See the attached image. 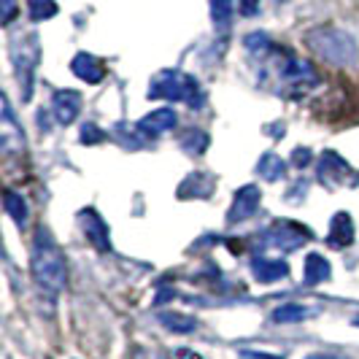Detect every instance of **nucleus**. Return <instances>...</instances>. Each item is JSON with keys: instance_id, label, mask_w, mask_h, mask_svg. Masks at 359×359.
I'll list each match as a JSON object with an SVG mask.
<instances>
[{"instance_id": "bb28decb", "label": "nucleus", "mask_w": 359, "mask_h": 359, "mask_svg": "<svg viewBox=\"0 0 359 359\" xmlns=\"http://www.w3.org/2000/svg\"><path fill=\"white\" fill-rule=\"evenodd\" d=\"M130 359H168V357H165L162 351H157V348H146V346H138V348H133Z\"/></svg>"}, {"instance_id": "f03ea898", "label": "nucleus", "mask_w": 359, "mask_h": 359, "mask_svg": "<svg viewBox=\"0 0 359 359\" xmlns=\"http://www.w3.org/2000/svg\"><path fill=\"white\" fill-rule=\"evenodd\" d=\"M306 46L319 60H324L327 65H335V68H351L359 60V46L354 36H348L346 30H338L332 25H322V27L308 30Z\"/></svg>"}, {"instance_id": "473e14b6", "label": "nucleus", "mask_w": 359, "mask_h": 359, "mask_svg": "<svg viewBox=\"0 0 359 359\" xmlns=\"http://www.w3.org/2000/svg\"><path fill=\"white\" fill-rule=\"evenodd\" d=\"M306 359H346V357H335V354H311Z\"/></svg>"}, {"instance_id": "2eb2a0df", "label": "nucleus", "mask_w": 359, "mask_h": 359, "mask_svg": "<svg viewBox=\"0 0 359 359\" xmlns=\"http://www.w3.org/2000/svg\"><path fill=\"white\" fill-rule=\"evenodd\" d=\"M354 219L341 211V214L332 216V222H330V246H335V249H346V246H351L354 243Z\"/></svg>"}, {"instance_id": "5701e85b", "label": "nucleus", "mask_w": 359, "mask_h": 359, "mask_svg": "<svg viewBox=\"0 0 359 359\" xmlns=\"http://www.w3.org/2000/svg\"><path fill=\"white\" fill-rule=\"evenodd\" d=\"M243 46L254 54V57H268L273 52V41H270L268 33H249L243 38Z\"/></svg>"}, {"instance_id": "72a5a7b5", "label": "nucleus", "mask_w": 359, "mask_h": 359, "mask_svg": "<svg viewBox=\"0 0 359 359\" xmlns=\"http://www.w3.org/2000/svg\"><path fill=\"white\" fill-rule=\"evenodd\" d=\"M357 187H359V173H357Z\"/></svg>"}, {"instance_id": "7c9ffc66", "label": "nucleus", "mask_w": 359, "mask_h": 359, "mask_svg": "<svg viewBox=\"0 0 359 359\" xmlns=\"http://www.w3.org/2000/svg\"><path fill=\"white\" fill-rule=\"evenodd\" d=\"M176 357L179 359H203L200 354H195L192 348H179V351H176Z\"/></svg>"}, {"instance_id": "20e7f679", "label": "nucleus", "mask_w": 359, "mask_h": 359, "mask_svg": "<svg viewBox=\"0 0 359 359\" xmlns=\"http://www.w3.org/2000/svg\"><path fill=\"white\" fill-rule=\"evenodd\" d=\"M38 60H41V43L36 33H17L11 38V62L17 68L25 100H30L33 95V71L38 68Z\"/></svg>"}, {"instance_id": "f704fd0d", "label": "nucleus", "mask_w": 359, "mask_h": 359, "mask_svg": "<svg viewBox=\"0 0 359 359\" xmlns=\"http://www.w3.org/2000/svg\"><path fill=\"white\" fill-rule=\"evenodd\" d=\"M278 3H287V0H278Z\"/></svg>"}, {"instance_id": "1a4fd4ad", "label": "nucleus", "mask_w": 359, "mask_h": 359, "mask_svg": "<svg viewBox=\"0 0 359 359\" xmlns=\"http://www.w3.org/2000/svg\"><path fill=\"white\" fill-rule=\"evenodd\" d=\"M348 176H351V165L335 151H324L319 160V181L335 189V187H343Z\"/></svg>"}, {"instance_id": "6e6552de", "label": "nucleus", "mask_w": 359, "mask_h": 359, "mask_svg": "<svg viewBox=\"0 0 359 359\" xmlns=\"http://www.w3.org/2000/svg\"><path fill=\"white\" fill-rule=\"evenodd\" d=\"M3 116H0V149L3 154H17L25 149V133L14 119V111L8 106V97L3 95Z\"/></svg>"}, {"instance_id": "6ab92c4d", "label": "nucleus", "mask_w": 359, "mask_h": 359, "mask_svg": "<svg viewBox=\"0 0 359 359\" xmlns=\"http://www.w3.org/2000/svg\"><path fill=\"white\" fill-rule=\"evenodd\" d=\"M181 149L187 151V154H192V157H200V154H205V149L211 144V138L203 133V130H195V127H189V130H184L179 138Z\"/></svg>"}, {"instance_id": "7ed1b4c3", "label": "nucleus", "mask_w": 359, "mask_h": 359, "mask_svg": "<svg viewBox=\"0 0 359 359\" xmlns=\"http://www.w3.org/2000/svg\"><path fill=\"white\" fill-rule=\"evenodd\" d=\"M149 97L151 100H184L192 108H203V100H205L198 79L181 71L154 73L149 81Z\"/></svg>"}, {"instance_id": "f3484780", "label": "nucleus", "mask_w": 359, "mask_h": 359, "mask_svg": "<svg viewBox=\"0 0 359 359\" xmlns=\"http://www.w3.org/2000/svg\"><path fill=\"white\" fill-rule=\"evenodd\" d=\"M257 173L265 181H278L284 179V173H287V162L281 160L278 154L268 151V154H262L259 162H257Z\"/></svg>"}, {"instance_id": "0eeeda50", "label": "nucleus", "mask_w": 359, "mask_h": 359, "mask_svg": "<svg viewBox=\"0 0 359 359\" xmlns=\"http://www.w3.org/2000/svg\"><path fill=\"white\" fill-rule=\"evenodd\" d=\"M79 222H81V227H84L87 241H90L97 252H103V254L114 252L111 238H108V224L103 222V216L97 214L95 208H81V211H79Z\"/></svg>"}, {"instance_id": "c756f323", "label": "nucleus", "mask_w": 359, "mask_h": 359, "mask_svg": "<svg viewBox=\"0 0 359 359\" xmlns=\"http://www.w3.org/2000/svg\"><path fill=\"white\" fill-rule=\"evenodd\" d=\"M0 3H3V19L0 22L8 25L14 19V14H17V6H14V0H0Z\"/></svg>"}, {"instance_id": "aec40b11", "label": "nucleus", "mask_w": 359, "mask_h": 359, "mask_svg": "<svg viewBox=\"0 0 359 359\" xmlns=\"http://www.w3.org/2000/svg\"><path fill=\"white\" fill-rule=\"evenodd\" d=\"M3 205H6V214L11 216L19 227H25V224H27L30 211H27V200L22 198V195H17V192H11V189H8V192L3 195Z\"/></svg>"}, {"instance_id": "9d476101", "label": "nucleus", "mask_w": 359, "mask_h": 359, "mask_svg": "<svg viewBox=\"0 0 359 359\" xmlns=\"http://www.w3.org/2000/svg\"><path fill=\"white\" fill-rule=\"evenodd\" d=\"M176 122H179V116H176L173 108H157V111L146 114L144 119L138 122V133L144 138H160L165 133H170L176 127Z\"/></svg>"}, {"instance_id": "c9c22d12", "label": "nucleus", "mask_w": 359, "mask_h": 359, "mask_svg": "<svg viewBox=\"0 0 359 359\" xmlns=\"http://www.w3.org/2000/svg\"><path fill=\"white\" fill-rule=\"evenodd\" d=\"M354 324H357V327H359V319H357V322H354Z\"/></svg>"}, {"instance_id": "b1692460", "label": "nucleus", "mask_w": 359, "mask_h": 359, "mask_svg": "<svg viewBox=\"0 0 359 359\" xmlns=\"http://www.w3.org/2000/svg\"><path fill=\"white\" fill-rule=\"evenodd\" d=\"M27 11H30L33 22H43L57 14V3L54 0H27Z\"/></svg>"}, {"instance_id": "9b49d317", "label": "nucleus", "mask_w": 359, "mask_h": 359, "mask_svg": "<svg viewBox=\"0 0 359 359\" xmlns=\"http://www.w3.org/2000/svg\"><path fill=\"white\" fill-rule=\"evenodd\" d=\"M214 187H216V179L211 173L195 170V173H189L187 179L181 181L176 195H179L181 200H205V198H211Z\"/></svg>"}, {"instance_id": "c85d7f7f", "label": "nucleus", "mask_w": 359, "mask_h": 359, "mask_svg": "<svg viewBox=\"0 0 359 359\" xmlns=\"http://www.w3.org/2000/svg\"><path fill=\"white\" fill-rule=\"evenodd\" d=\"M238 6H241V14L243 17H254L259 11V0H238Z\"/></svg>"}, {"instance_id": "2f4dec72", "label": "nucleus", "mask_w": 359, "mask_h": 359, "mask_svg": "<svg viewBox=\"0 0 359 359\" xmlns=\"http://www.w3.org/2000/svg\"><path fill=\"white\" fill-rule=\"evenodd\" d=\"M173 294H176V292H170V289H162V292H160V297L154 300V306H162V303H165V300H170Z\"/></svg>"}, {"instance_id": "dca6fc26", "label": "nucleus", "mask_w": 359, "mask_h": 359, "mask_svg": "<svg viewBox=\"0 0 359 359\" xmlns=\"http://www.w3.org/2000/svg\"><path fill=\"white\" fill-rule=\"evenodd\" d=\"M306 276H303V281H306L308 287H316V284H324V281H330V273H332V268H330V262L324 259L322 254L311 252L306 257V270H303Z\"/></svg>"}, {"instance_id": "4be33fe9", "label": "nucleus", "mask_w": 359, "mask_h": 359, "mask_svg": "<svg viewBox=\"0 0 359 359\" xmlns=\"http://www.w3.org/2000/svg\"><path fill=\"white\" fill-rule=\"evenodd\" d=\"M308 316V308L300 303H284L273 311V322L276 324H297Z\"/></svg>"}, {"instance_id": "39448f33", "label": "nucleus", "mask_w": 359, "mask_h": 359, "mask_svg": "<svg viewBox=\"0 0 359 359\" xmlns=\"http://www.w3.org/2000/svg\"><path fill=\"white\" fill-rule=\"evenodd\" d=\"M308 241H313V233L308 230L306 224L292 222V219L273 222L265 230V235H262V243H268L273 249H281V252H294V249H300Z\"/></svg>"}, {"instance_id": "a211bd4d", "label": "nucleus", "mask_w": 359, "mask_h": 359, "mask_svg": "<svg viewBox=\"0 0 359 359\" xmlns=\"http://www.w3.org/2000/svg\"><path fill=\"white\" fill-rule=\"evenodd\" d=\"M160 324L170 332H195L198 330V319L195 316H187V313H179V311H165L160 313Z\"/></svg>"}, {"instance_id": "423d86ee", "label": "nucleus", "mask_w": 359, "mask_h": 359, "mask_svg": "<svg viewBox=\"0 0 359 359\" xmlns=\"http://www.w3.org/2000/svg\"><path fill=\"white\" fill-rule=\"evenodd\" d=\"M259 203H262V189L259 187H254V184L241 187L233 195V205L227 211V224H241V222L252 219L259 208Z\"/></svg>"}, {"instance_id": "cd10ccee", "label": "nucleus", "mask_w": 359, "mask_h": 359, "mask_svg": "<svg viewBox=\"0 0 359 359\" xmlns=\"http://www.w3.org/2000/svg\"><path fill=\"white\" fill-rule=\"evenodd\" d=\"M238 359H284L281 354H268V351H254V348H243Z\"/></svg>"}, {"instance_id": "a878e982", "label": "nucleus", "mask_w": 359, "mask_h": 359, "mask_svg": "<svg viewBox=\"0 0 359 359\" xmlns=\"http://www.w3.org/2000/svg\"><path fill=\"white\" fill-rule=\"evenodd\" d=\"M311 160H313L311 149H303V146H300V149H294V151H292V165H294V168H300V170H303V168H308V165H311Z\"/></svg>"}, {"instance_id": "ddd939ff", "label": "nucleus", "mask_w": 359, "mask_h": 359, "mask_svg": "<svg viewBox=\"0 0 359 359\" xmlns=\"http://www.w3.org/2000/svg\"><path fill=\"white\" fill-rule=\"evenodd\" d=\"M252 273L259 284H273L289 276V265L284 259H268V257H257L252 259Z\"/></svg>"}, {"instance_id": "393cba45", "label": "nucleus", "mask_w": 359, "mask_h": 359, "mask_svg": "<svg viewBox=\"0 0 359 359\" xmlns=\"http://www.w3.org/2000/svg\"><path fill=\"white\" fill-rule=\"evenodd\" d=\"M103 138H106V133L95 125V122H87V125L81 127V141H84V144L95 146V144H100Z\"/></svg>"}, {"instance_id": "4468645a", "label": "nucleus", "mask_w": 359, "mask_h": 359, "mask_svg": "<svg viewBox=\"0 0 359 359\" xmlns=\"http://www.w3.org/2000/svg\"><path fill=\"white\" fill-rule=\"evenodd\" d=\"M71 71L81 79V81H87V84H100L103 81V65H100V60L95 57V54H87V52H79L73 57L71 62Z\"/></svg>"}, {"instance_id": "412c9836", "label": "nucleus", "mask_w": 359, "mask_h": 359, "mask_svg": "<svg viewBox=\"0 0 359 359\" xmlns=\"http://www.w3.org/2000/svg\"><path fill=\"white\" fill-rule=\"evenodd\" d=\"M233 14H235L233 0H211V19H214L216 30L227 33L230 25H233Z\"/></svg>"}, {"instance_id": "f8f14e48", "label": "nucleus", "mask_w": 359, "mask_h": 359, "mask_svg": "<svg viewBox=\"0 0 359 359\" xmlns=\"http://www.w3.org/2000/svg\"><path fill=\"white\" fill-rule=\"evenodd\" d=\"M52 111L60 125H71V122H76V116H79V111H81V95L73 90L54 92Z\"/></svg>"}, {"instance_id": "f257e3e1", "label": "nucleus", "mask_w": 359, "mask_h": 359, "mask_svg": "<svg viewBox=\"0 0 359 359\" xmlns=\"http://www.w3.org/2000/svg\"><path fill=\"white\" fill-rule=\"evenodd\" d=\"M30 270H33V281L38 289H43L46 294H60L68 281V265L65 257L57 249L54 238L43 227L33 238V254H30Z\"/></svg>"}]
</instances>
